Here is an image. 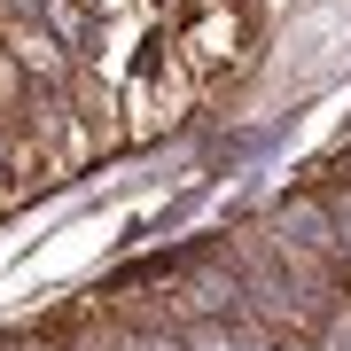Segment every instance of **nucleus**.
<instances>
[{"mask_svg":"<svg viewBox=\"0 0 351 351\" xmlns=\"http://www.w3.org/2000/svg\"><path fill=\"white\" fill-rule=\"evenodd\" d=\"M313 351H351V289L336 304H328L320 313V328H313Z\"/></svg>","mask_w":351,"mask_h":351,"instance_id":"nucleus-1","label":"nucleus"},{"mask_svg":"<svg viewBox=\"0 0 351 351\" xmlns=\"http://www.w3.org/2000/svg\"><path fill=\"white\" fill-rule=\"evenodd\" d=\"M24 86H32V71L16 63V47H0V110H16V101H24Z\"/></svg>","mask_w":351,"mask_h":351,"instance_id":"nucleus-2","label":"nucleus"},{"mask_svg":"<svg viewBox=\"0 0 351 351\" xmlns=\"http://www.w3.org/2000/svg\"><path fill=\"white\" fill-rule=\"evenodd\" d=\"M336 172H343V180H351V156H343V164H336Z\"/></svg>","mask_w":351,"mask_h":351,"instance_id":"nucleus-3","label":"nucleus"}]
</instances>
